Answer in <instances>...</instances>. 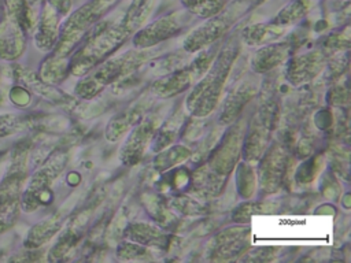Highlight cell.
Listing matches in <instances>:
<instances>
[{
	"label": "cell",
	"mask_w": 351,
	"mask_h": 263,
	"mask_svg": "<svg viewBox=\"0 0 351 263\" xmlns=\"http://www.w3.org/2000/svg\"><path fill=\"white\" fill-rule=\"evenodd\" d=\"M237 51V44H228L221 51V53H218V56L211 62L210 70L207 68V73L197 82V85L193 88L185 101V105L192 115L202 118L214 111L219 101L221 92L226 82L232 64L236 59Z\"/></svg>",
	"instance_id": "1"
},
{
	"label": "cell",
	"mask_w": 351,
	"mask_h": 263,
	"mask_svg": "<svg viewBox=\"0 0 351 263\" xmlns=\"http://www.w3.org/2000/svg\"><path fill=\"white\" fill-rule=\"evenodd\" d=\"M129 34L130 32L123 23L99 30V33L90 36L82 48L70 59L69 73L77 77L86 74L90 68L96 67L97 63L121 47Z\"/></svg>",
	"instance_id": "2"
},
{
	"label": "cell",
	"mask_w": 351,
	"mask_h": 263,
	"mask_svg": "<svg viewBox=\"0 0 351 263\" xmlns=\"http://www.w3.org/2000/svg\"><path fill=\"white\" fill-rule=\"evenodd\" d=\"M67 155L64 152H56L45 164L36 171L30 178V182L23 193H21V208L26 212L36 211L40 205H45L52 200L51 185L59 173L64 168Z\"/></svg>",
	"instance_id": "3"
},
{
	"label": "cell",
	"mask_w": 351,
	"mask_h": 263,
	"mask_svg": "<svg viewBox=\"0 0 351 263\" xmlns=\"http://www.w3.org/2000/svg\"><path fill=\"white\" fill-rule=\"evenodd\" d=\"M107 5L108 1L93 0L89 4L82 5L73 15H70L59 33V38L55 45V56L66 58L85 36V32L104 12Z\"/></svg>",
	"instance_id": "4"
},
{
	"label": "cell",
	"mask_w": 351,
	"mask_h": 263,
	"mask_svg": "<svg viewBox=\"0 0 351 263\" xmlns=\"http://www.w3.org/2000/svg\"><path fill=\"white\" fill-rule=\"evenodd\" d=\"M27 170L10 168L0 185V233L7 231L19 216L21 193Z\"/></svg>",
	"instance_id": "5"
},
{
	"label": "cell",
	"mask_w": 351,
	"mask_h": 263,
	"mask_svg": "<svg viewBox=\"0 0 351 263\" xmlns=\"http://www.w3.org/2000/svg\"><path fill=\"white\" fill-rule=\"evenodd\" d=\"M208 64L210 59L207 60V53H203L199 56V59L189 64V67L177 70L163 78L156 79L152 85V92L160 97H171L185 90L196 77L203 75L204 71H207Z\"/></svg>",
	"instance_id": "6"
},
{
	"label": "cell",
	"mask_w": 351,
	"mask_h": 263,
	"mask_svg": "<svg viewBox=\"0 0 351 263\" xmlns=\"http://www.w3.org/2000/svg\"><path fill=\"white\" fill-rule=\"evenodd\" d=\"M148 55L149 53L145 49L125 52V53L111 58L106 63L100 64V67H97V70L92 74V77L103 88L104 85L111 84V82L133 73L136 68L140 67V64L144 63V60L148 58Z\"/></svg>",
	"instance_id": "7"
},
{
	"label": "cell",
	"mask_w": 351,
	"mask_h": 263,
	"mask_svg": "<svg viewBox=\"0 0 351 263\" xmlns=\"http://www.w3.org/2000/svg\"><path fill=\"white\" fill-rule=\"evenodd\" d=\"M241 147L243 137L240 134L239 126L236 125L225 134L218 148L213 152L207 162V167L218 175L226 178L237 163V159L241 153Z\"/></svg>",
	"instance_id": "8"
},
{
	"label": "cell",
	"mask_w": 351,
	"mask_h": 263,
	"mask_svg": "<svg viewBox=\"0 0 351 263\" xmlns=\"http://www.w3.org/2000/svg\"><path fill=\"white\" fill-rule=\"evenodd\" d=\"M261 158L258 170L259 185L267 193L276 192L287 174V153L280 145H271Z\"/></svg>",
	"instance_id": "9"
},
{
	"label": "cell",
	"mask_w": 351,
	"mask_h": 263,
	"mask_svg": "<svg viewBox=\"0 0 351 263\" xmlns=\"http://www.w3.org/2000/svg\"><path fill=\"white\" fill-rule=\"evenodd\" d=\"M156 132L155 125L152 121H144L138 122L128 138L125 140L121 151H119V159L125 166H134L137 164L145 152V148L148 147L149 141L154 138Z\"/></svg>",
	"instance_id": "10"
},
{
	"label": "cell",
	"mask_w": 351,
	"mask_h": 263,
	"mask_svg": "<svg viewBox=\"0 0 351 263\" xmlns=\"http://www.w3.org/2000/svg\"><path fill=\"white\" fill-rule=\"evenodd\" d=\"M250 229L248 227H232L221 231L213 240L211 259L229 260L240 255L248 245Z\"/></svg>",
	"instance_id": "11"
},
{
	"label": "cell",
	"mask_w": 351,
	"mask_h": 263,
	"mask_svg": "<svg viewBox=\"0 0 351 263\" xmlns=\"http://www.w3.org/2000/svg\"><path fill=\"white\" fill-rule=\"evenodd\" d=\"M181 27L182 22L176 15L165 16L141 29L133 37V45L138 49H147L173 37L181 30Z\"/></svg>",
	"instance_id": "12"
},
{
	"label": "cell",
	"mask_w": 351,
	"mask_h": 263,
	"mask_svg": "<svg viewBox=\"0 0 351 263\" xmlns=\"http://www.w3.org/2000/svg\"><path fill=\"white\" fill-rule=\"evenodd\" d=\"M230 19L225 18H215L210 22H206L204 25L195 29L184 41V49L188 52H196L202 48L213 44L217 41L229 27Z\"/></svg>",
	"instance_id": "13"
},
{
	"label": "cell",
	"mask_w": 351,
	"mask_h": 263,
	"mask_svg": "<svg viewBox=\"0 0 351 263\" xmlns=\"http://www.w3.org/2000/svg\"><path fill=\"white\" fill-rule=\"evenodd\" d=\"M25 32L18 22L8 18L0 22V58L14 60L25 51Z\"/></svg>",
	"instance_id": "14"
},
{
	"label": "cell",
	"mask_w": 351,
	"mask_h": 263,
	"mask_svg": "<svg viewBox=\"0 0 351 263\" xmlns=\"http://www.w3.org/2000/svg\"><path fill=\"white\" fill-rule=\"evenodd\" d=\"M324 66V56L318 51L293 56L287 68V77L292 84H302L314 78Z\"/></svg>",
	"instance_id": "15"
},
{
	"label": "cell",
	"mask_w": 351,
	"mask_h": 263,
	"mask_svg": "<svg viewBox=\"0 0 351 263\" xmlns=\"http://www.w3.org/2000/svg\"><path fill=\"white\" fill-rule=\"evenodd\" d=\"M59 18L60 15L49 4L44 5L34 36V42L38 49L49 51L56 45L59 38Z\"/></svg>",
	"instance_id": "16"
},
{
	"label": "cell",
	"mask_w": 351,
	"mask_h": 263,
	"mask_svg": "<svg viewBox=\"0 0 351 263\" xmlns=\"http://www.w3.org/2000/svg\"><path fill=\"white\" fill-rule=\"evenodd\" d=\"M123 237L129 241L141 244L144 247H155V248H165L169 242V237L165 231H162L155 225H151L147 222L130 223L125 229Z\"/></svg>",
	"instance_id": "17"
},
{
	"label": "cell",
	"mask_w": 351,
	"mask_h": 263,
	"mask_svg": "<svg viewBox=\"0 0 351 263\" xmlns=\"http://www.w3.org/2000/svg\"><path fill=\"white\" fill-rule=\"evenodd\" d=\"M289 53V47L285 42L265 44L255 52L251 59V66L256 73H266L278 64L284 63Z\"/></svg>",
	"instance_id": "18"
},
{
	"label": "cell",
	"mask_w": 351,
	"mask_h": 263,
	"mask_svg": "<svg viewBox=\"0 0 351 263\" xmlns=\"http://www.w3.org/2000/svg\"><path fill=\"white\" fill-rule=\"evenodd\" d=\"M258 121L254 127L248 132L247 138L244 141V159L250 160V162H255L258 159H261V156L265 152L266 148V142L269 140V133H270V127L267 125H265L261 118L258 116Z\"/></svg>",
	"instance_id": "19"
},
{
	"label": "cell",
	"mask_w": 351,
	"mask_h": 263,
	"mask_svg": "<svg viewBox=\"0 0 351 263\" xmlns=\"http://www.w3.org/2000/svg\"><path fill=\"white\" fill-rule=\"evenodd\" d=\"M254 92H255V88L247 84L234 89L223 103V108L221 112V123L229 125L234 122V119L240 115L243 107L247 104V101L254 95Z\"/></svg>",
	"instance_id": "20"
},
{
	"label": "cell",
	"mask_w": 351,
	"mask_h": 263,
	"mask_svg": "<svg viewBox=\"0 0 351 263\" xmlns=\"http://www.w3.org/2000/svg\"><path fill=\"white\" fill-rule=\"evenodd\" d=\"M282 33H284V27L280 25L258 23V25L245 27L241 33V37H243V41L248 45H265L278 38Z\"/></svg>",
	"instance_id": "21"
},
{
	"label": "cell",
	"mask_w": 351,
	"mask_h": 263,
	"mask_svg": "<svg viewBox=\"0 0 351 263\" xmlns=\"http://www.w3.org/2000/svg\"><path fill=\"white\" fill-rule=\"evenodd\" d=\"M62 222L59 219H47L34 225L26 236V248H38L47 241H49L60 229Z\"/></svg>",
	"instance_id": "22"
},
{
	"label": "cell",
	"mask_w": 351,
	"mask_h": 263,
	"mask_svg": "<svg viewBox=\"0 0 351 263\" xmlns=\"http://www.w3.org/2000/svg\"><path fill=\"white\" fill-rule=\"evenodd\" d=\"M138 112L136 110H129L115 115L106 127V138L111 142H117L134 123L138 122Z\"/></svg>",
	"instance_id": "23"
},
{
	"label": "cell",
	"mask_w": 351,
	"mask_h": 263,
	"mask_svg": "<svg viewBox=\"0 0 351 263\" xmlns=\"http://www.w3.org/2000/svg\"><path fill=\"white\" fill-rule=\"evenodd\" d=\"M69 73V62L63 56L48 58L40 68V79L45 84H58Z\"/></svg>",
	"instance_id": "24"
},
{
	"label": "cell",
	"mask_w": 351,
	"mask_h": 263,
	"mask_svg": "<svg viewBox=\"0 0 351 263\" xmlns=\"http://www.w3.org/2000/svg\"><path fill=\"white\" fill-rule=\"evenodd\" d=\"M189 155L191 151L184 145H171L169 148L166 147L165 149H162V152L159 151V153L156 155L155 167L159 171H166L186 160Z\"/></svg>",
	"instance_id": "25"
},
{
	"label": "cell",
	"mask_w": 351,
	"mask_h": 263,
	"mask_svg": "<svg viewBox=\"0 0 351 263\" xmlns=\"http://www.w3.org/2000/svg\"><path fill=\"white\" fill-rule=\"evenodd\" d=\"M181 122H182V118L174 115L173 118H170L166 122V125H163V127L159 130L158 136L155 137V141H154L155 144H152V149L155 152H159V151L165 149L166 147H169L170 144H173V141L177 137V133L180 130Z\"/></svg>",
	"instance_id": "26"
},
{
	"label": "cell",
	"mask_w": 351,
	"mask_h": 263,
	"mask_svg": "<svg viewBox=\"0 0 351 263\" xmlns=\"http://www.w3.org/2000/svg\"><path fill=\"white\" fill-rule=\"evenodd\" d=\"M236 184L239 195L248 199L254 195L255 190V174L250 164L240 163L237 167V175H236Z\"/></svg>",
	"instance_id": "27"
},
{
	"label": "cell",
	"mask_w": 351,
	"mask_h": 263,
	"mask_svg": "<svg viewBox=\"0 0 351 263\" xmlns=\"http://www.w3.org/2000/svg\"><path fill=\"white\" fill-rule=\"evenodd\" d=\"M117 256L121 260H144V259H151L149 251L137 242L133 241H125L118 245L117 249Z\"/></svg>",
	"instance_id": "28"
},
{
	"label": "cell",
	"mask_w": 351,
	"mask_h": 263,
	"mask_svg": "<svg viewBox=\"0 0 351 263\" xmlns=\"http://www.w3.org/2000/svg\"><path fill=\"white\" fill-rule=\"evenodd\" d=\"M185 7L200 16H211L219 12L223 0H182Z\"/></svg>",
	"instance_id": "29"
},
{
	"label": "cell",
	"mask_w": 351,
	"mask_h": 263,
	"mask_svg": "<svg viewBox=\"0 0 351 263\" xmlns=\"http://www.w3.org/2000/svg\"><path fill=\"white\" fill-rule=\"evenodd\" d=\"M271 207L273 205H270L269 203H245L237 207L232 216H233V221L236 222H244V221H248L251 215L270 212L271 210H267V208H271Z\"/></svg>",
	"instance_id": "30"
},
{
	"label": "cell",
	"mask_w": 351,
	"mask_h": 263,
	"mask_svg": "<svg viewBox=\"0 0 351 263\" xmlns=\"http://www.w3.org/2000/svg\"><path fill=\"white\" fill-rule=\"evenodd\" d=\"M306 11V5L303 1H293L288 7H285L276 18V25H289L296 22L303 16Z\"/></svg>",
	"instance_id": "31"
},
{
	"label": "cell",
	"mask_w": 351,
	"mask_h": 263,
	"mask_svg": "<svg viewBox=\"0 0 351 263\" xmlns=\"http://www.w3.org/2000/svg\"><path fill=\"white\" fill-rule=\"evenodd\" d=\"M318 170H319V159H317V158L310 159L308 162H304L303 164L299 166V168L295 174V178L300 184H307L314 179Z\"/></svg>",
	"instance_id": "32"
},
{
	"label": "cell",
	"mask_w": 351,
	"mask_h": 263,
	"mask_svg": "<svg viewBox=\"0 0 351 263\" xmlns=\"http://www.w3.org/2000/svg\"><path fill=\"white\" fill-rule=\"evenodd\" d=\"M101 86L97 84V81L90 75L80 79V82L75 86V95L81 99H90L95 95L99 93Z\"/></svg>",
	"instance_id": "33"
},
{
	"label": "cell",
	"mask_w": 351,
	"mask_h": 263,
	"mask_svg": "<svg viewBox=\"0 0 351 263\" xmlns=\"http://www.w3.org/2000/svg\"><path fill=\"white\" fill-rule=\"evenodd\" d=\"M23 127V121L12 114L0 115V137L12 134Z\"/></svg>",
	"instance_id": "34"
},
{
	"label": "cell",
	"mask_w": 351,
	"mask_h": 263,
	"mask_svg": "<svg viewBox=\"0 0 351 263\" xmlns=\"http://www.w3.org/2000/svg\"><path fill=\"white\" fill-rule=\"evenodd\" d=\"M77 241V236L70 230L67 234H64L59 241L58 244L52 248L51 251V259H60L63 255H66L71 248L73 245L75 244Z\"/></svg>",
	"instance_id": "35"
},
{
	"label": "cell",
	"mask_w": 351,
	"mask_h": 263,
	"mask_svg": "<svg viewBox=\"0 0 351 263\" xmlns=\"http://www.w3.org/2000/svg\"><path fill=\"white\" fill-rule=\"evenodd\" d=\"M173 207H176L178 211L184 214H199L202 211V205L192 197H186V196L176 197L173 200Z\"/></svg>",
	"instance_id": "36"
},
{
	"label": "cell",
	"mask_w": 351,
	"mask_h": 263,
	"mask_svg": "<svg viewBox=\"0 0 351 263\" xmlns=\"http://www.w3.org/2000/svg\"><path fill=\"white\" fill-rule=\"evenodd\" d=\"M8 96H10V100L18 107H25L30 103V93L23 86H14L10 90Z\"/></svg>",
	"instance_id": "37"
},
{
	"label": "cell",
	"mask_w": 351,
	"mask_h": 263,
	"mask_svg": "<svg viewBox=\"0 0 351 263\" xmlns=\"http://www.w3.org/2000/svg\"><path fill=\"white\" fill-rule=\"evenodd\" d=\"M47 1L59 15H66L71 7V0H47Z\"/></svg>",
	"instance_id": "38"
},
{
	"label": "cell",
	"mask_w": 351,
	"mask_h": 263,
	"mask_svg": "<svg viewBox=\"0 0 351 263\" xmlns=\"http://www.w3.org/2000/svg\"><path fill=\"white\" fill-rule=\"evenodd\" d=\"M1 15H3V10L0 8V19H1Z\"/></svg>",
	"instance_id": "39"
}]
</instances>
